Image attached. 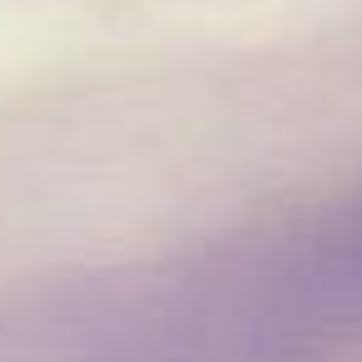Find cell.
<instances>
[{"label":"cell","instance_id":"1","mask_svg":"<svg viewBox=\"0 0 362 362\" xmlns=\"http://www.w3.org/2000/svg\"><path fill=\"white\" fill-rule=\"evenodd\" d=\"M332 273L352 288H362V204H352V214H342L337 233H332Z\"/></svg>","mask_w":362,"mask_h":362}]
</instances>
